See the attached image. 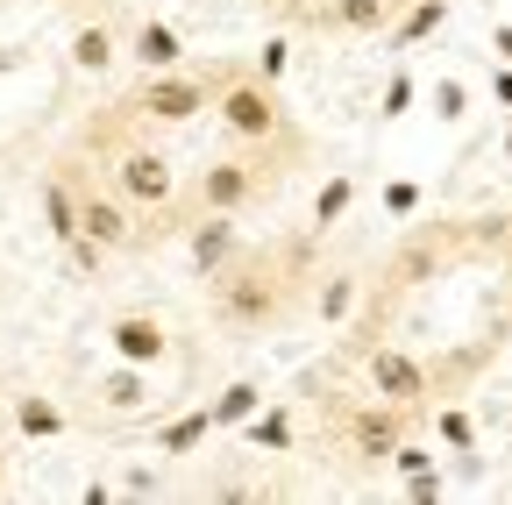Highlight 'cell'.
<instances>
[{
    "instance_id": "obj_1",
    "label": "cell",
    "mask_w": 512,
    "mask_h": 505,
    "mask_svg": "<svg viewBox=\"0 0 512 505\" xmlns=\"http://www.w3.org/2000/svg\"><path fill=\"white\" fill-rule=\"evenodd\" d=\"M306 264H313V235H292V242H278V249H242L228 271L207 278L214 321H221V328H242V335H249V328H278L285 313L299 306V285H313Z\"/></svg>"
},
{
    "instance_id": "obj_2",
    "label": "cell",
    "mask_w": 512,
    "mask_h": 505,
    "mask_svg": "<svg viewBox=\"0 0 512 505\" xmlns=\"http://www.w3.org/2000/svg\"><path fill=\"white\" fill-rule=\"evenodd\" d=\"M214 114H221V129L235 136V143H278L292 121H285V107H278V86L271 79H256V72H221V86H214Z\"/></svg>"
},
{
    "instance_id": "obj_3",
    "label": "cell",
    "mask_w": 512,
    "mask_h": 505,
    "mask_svg": "<svg viewBox=\"0 0 512 505\" xmlns=\"http://www.w3.org/2000/svg\"><path fill=\"white\" fill-rule=\"evenodd\" d=\"M228 72V65H221ZM221 72H185V65H171V72H150L143 86H136V100H128V114H143V121H164V129H185V121H200L207 107H214V86H221Z\"/></svg>"
},
{
    "instance_id": "obj_4",
    "label": "cell",
    "mask_w": 512,
    "mask_h": 505,
    "mask_svg": "<svg viewBox=\"0 0 512 505\" xmlns=\"http://www.w3.org/2000/svg\"><path fill=\"white\" fill-rule=\"evenodd\" d=\"M363 377H370V392H377V399H392V406H413V413L434 406V370H427L413 349H399V342L363 349Z\"/></svg>"
},
{
    "instance_id": "obj_5",
    "label": "cell",
    "mask_w": 512,
    "mask_h": 505,
    "mask_svg": "<svg viewBox=\"0 0 512 505\" xmlns=\"http://www.w3.org/2000/svg\"><path fill=\"white\" fill-rule=\"evenodd\" d=\"M413 420H420L413 406L363 399V406L349 413V456H356V463H392V449L406 441V427H413Z\"/></svg>"
},
{
    "instance_id": "obj_6",
    "label": "cell",
    "mask_w": 512,
    "mask_h": 505,
    "mask_svg": "<svg viewBox=\"0 0 512 505\" xmlns=\"http://www.w3.org/2000/svg\"><path fill=\"white\" fill-rule=\"evenodd\" d=\"M114 185H121V200H136V207H171V193H178V178H171V157L164 150H121V164H114Z\"/></svg>"
},
{
    "instance_id": "obj_7",
    "label": "cell",
    "mask_w": 512,
    "mask_h": 505,
    "mask_svg": "<svg viewBox=\"0 0 512 505\" xmlns=\"http://www.w3.org/2000/svg\"><path fill=\"white\" fill-rule=\"evenodd\" d=\"M185 257H192V271H200V278L228 271V264L242 257V228H235V214H207V207H200V221L185 228Z\"/></svg>"
},
{
    "instance_id": "obj_8",
    "label": "cell",
    "mask_w": 512,
    "mask_h": 505,
    "mask_svg": "<svg viewBox=\"0 0 512 505\" xmlns=\"http://www.w3.org/2000/svg\"><path fill=\"white\" fill-rule=\"evenodd\" d=\"M107 349L121 356V363H164L171 356V335H164V321H157V313H121V321L107 328Z\"/></svg>"
},
{
    "instance_id": "obj_9",
    "label": "cell",
    "mask_w": 512,
    "mask_h": 505,
    "mask_svg": "<svg viewBox=\"0 0 512 505\" xmlns=\"http://www.w3.org/2000/svg\"><path fill=\"white\" fill-rule=\"evenodd\" d=\"M441 22H448V0H406V8L392 15V29H384V50L406 57V50H420L427 36H441Z\"/></svg>"
},
{
    "instance_id": "obj_10",
    "label": "cell",
    "mask_w": 512,
    "mask_h": 505,
    "mask_svg": "<svg viewBox=\"0 0 512 505\" xmlns=\"http://www.w3.org/2000/svg\"><path fill=\"white\" fill-rule=\"evenodd\" d=\"M150 399H157L150 363H114V370L100 377V406H107V413H150Z\"/></svg>"
},
{
    "instance_id": "obj_11",
    "label": "cell",
    "mask_w": 512,
    "mask_h": 505,
    "mask_svg": "<svg viewBox=\"0 0 512 505\" xmlns=\"http://www.w3.org/2000/svg\"><path fill=\"white\" fill-rule=\"evenodd\" d=\"M79 235H93L100 249H128V242H136V221H128L114 200L86 193V200H79Z\"/></svg>"
},
{
    "instance_id": "obj_12",
    "label": "cell",
    "mask_w": 512,
    "mask_h": 505,
    "mask_svg": "<svg viewBox=\"0 0 512 505\" xmlns=\"http://www.w3.org/2000/svg\"><path fill=\"white\" fill-rule=\"evenodd\" d=\"M207 434H221V427H214V406H192V413H178V420L157 434V449H164L171 463H185V456H200Z\"/></svg>"
},
{
    "instance_id": "obj_13",
    "label": "cell",
    "mask_w": 512,
    "mask_h": 505,
    "mask_svg": "<svg viewBox=\"0 0 512 505\" xmlns=\"http://www.w3.org/2000/svg\"><path fill=\"white\" fill-rule=\"evenodd\" d=\"M356 306H363V278H349V271H335V278H313V313H320L328 328H342Z\"/></svg>"
},
{
    "instance_id": "obj_14",
    "label": "cell",
    "mask_w": 512,
    "mask_h": 505,
    "mask_svg": "<svg viewBox=\"0 0 512 505\" xmlns=\"http://www.w3.org/2000/svg\"><path fill=\"white\" fill-rule=\"evenodd\" d=\"M136 65H143V72H171V65H185V43H178L171 22H143V29H136Z\"/></svg>"
},
{
    "instance_id": "obj_15",
    "label": "cell",
    "mask_w": 512,
    "mask_h": 505,
    "mask_svg": "<svg viewBox=\"0 0 512 505\" xmlns=\"http://www.w3.org/2000/svg\"><path fill=\"white\" fill-rule=\"evenodd\" d=\"M264 399H271V392L256 385V377H235V385H221L207 406H214V427H242V420H249L256 406H264Z\"/></svg>"
},
{
    "instance_id": "obj_16",
    "label": "cell",
    "mask_w": 512,
    "mask_h": 505,
    "mask_svg": "<svg viewBox=\"0 0 512 505\" xmlns=\"http://www.w3.org/2000/svg\"><path fill=\"white\" fill-rule=\"evenodd\" d=\"M242 434L256 441V449H271V456H285V449H292V413H285L278 399H264V406H256V413L242 420Z\"/></svg>"
},
{
    "instance_id": "obj_17",
    "label": "cell",
    "mask_w": 512,
    "mask_h": 505,
    "mask_svg": "<svg viewBox=\"0 0 512 505\" xmlns=\"http://www.w3.org/2000/svg\"><path fill=\"white\" fill-rule=\"evenodd\" d=\"M43 221H50L57 242H79V200H72L64 178H43Z\"/></svg>"
},
{
    "instance_id": "obj_18",
    "label": "cell",
    "mask_w": 512,
    "mask_h": 505,
    "mask_svg": "<svg viewBox=\"0 0 512 505\" xmlns=\"http://www.w3.org/2000/svg\"><path fill=\"white\" fill-rule=\"evenodd\" d=\"M349 200H356V178H349V171H335V178L313 193V235H328V228L349 214Z\"/></svg>"
},
{
    "instance_id": "obj_19",
    "label": "cell",
    "mask_w": 512,
    "mask_h": 505,
    "mask_svg": "<svg viewBox=\"0 0 512 505\" xmlns=\"http://www.w3.org/2000/svg\"><path fill=\"white\" fill-rule=\"evenodd\" d=\"M72 65H79V72H107V65H114V36H107L100 22H86V29L72 36Z\"/></svg>"
},
{
    "instance_id": "obj_20",
    "label": "cell",
    "mask_w": 512,
    "mask_h": 505,
    "mask_svg": "<svg viewBox=\"0 0 512 505\" xmlns=\"http://www.w3.org/2000/svg\"><path fill=\"white\" fill-rule=\"evenodd\" d=\"M434 434H441L456 456H477V420H470L463 406H434Z\"/></svg>"
},
{
    "instance_id": "obj_21",
    "label": "cell",
    "mask_w": 512,
    "mask_h": 505,
    "mask_svg": "<svg viewBox=\"0 0 512 505\" xmlns=\"http://www.w3.org/2000/svg\"><path fill=\"white\" fill-rule=\"evenodd\" d=\"M15 427H22V434H36V441H50V434H64V413H57L50 399H36V392H29V399H15Z\"/></svg>"
},
{
    "instance_id": "obj_22",
    "label": "cell",
    "mask_w": 512,
    "mask_h": 505,
    "mask_svg": "<svg viewBox=\"0 0 512 505\" xmlns=\"http://www.w3.org/2000/svg\"><path fill=\"white\" fill-rule=\"evenodd\" d=\"M427 107H434V121H463L470 114V86L463 79H434L427 86Z\"/></svg>"
},
{
    "instance_id": "obj_23",
    "label": "cell",
    "mask_w": 512,
    "mask_h": 505,
    "mask_svg": "<svg viewBox=\"0 0 512 505\" xmlns=\"http://www.w3.org/2000/svg\"><path fill=\"white\" fill-rule=\"evenodd\" d=\"M249 72L278 86V79L292 72V50H285V36H264V43H256V57H249Z\"/></svg>"
},
{
    "instance_id": "obj_24",
    "label": "cell",
    "mask_w": 512,
    "mask_h": 505,
    "mask_svg": "<svg viewBox=\"0 0 512 505\" xmlns=\"http://www.w3.org/2000/svg\"><path fill=\"white\" fill-rule=\"evenodd\" d=\"M420 178H392V185H384V214H392V221H406V214H420Z\"/></svg>"
},
{
    "instance_id": "obj_25",
    "label": "cell",
    "mask_w": 512,
    "mask_h": 505,
    "mask_svg": "<svg viewBox=\"0 0 512 505\" xmlns=\"http://www.w3.org/2000/svg\"><path fill=\"white\" fill-rule=\"evenodd\" d=\"M413 93H420V86H413L406 72H392V79H384V100H377V114H384V121H399V114L413 107Z\"/></svg>"
},
{
    "instance_id": "obj_26",
    "label": "cell",
    "mask_w": 512,
    "mask_h": 505,
    "mask_svg": "<svg viewBox=\"0 0 512 505\" xmlns=\"http://www.w3.org/2000/svg\"><path fill=\"white\" fill-rule=\"evenodd\" d=\"M434 463H441V456L427 449V441H399V449H392V470H399V477H420V470H434Z\"/></svg>"
},
{
    "instance_id": "obj_27",
    "label": "cell",
    "mask_w": 512,
    "mask_h": 505,
    "mask_svg": "<svg viewBox=\"0 0 512 505\" xmlns=\"http://www.w3.org/2000/svg\"><path fill=\"white\" fill-rule=\"evenodd\" d=\"M441 491H448V484H441V470H420V477H406V498H413V505H434Z\"/></svg>"
},
{
    "instance_id": "obj_28",
    "label": "cell",
    "mask_w": 512,
    "mask_h": 505,
    "mask_svg": "<svg viewBox=\"0 0 512 505\" xmlns=\"http://www.w3.org/2000/svg\"><path fill=\"white\" fill-rule=\"evenodd\" d=\"M491 100H498V107H512V65H498V72H491Z\"/></svg>"
},
{
    "instance_id": "obj_29",
    "label": "cell",
    "mask_w": 512,
    "mask_h": 505,
    "mask_svg": "<svg viewBox=\"0 0 512 505\" xmlns=\"http://www.w3.org/2000/svg\"><path fill=\"white\" fill-rule=\"evenodd\" d=\"M491 50H498V65H512V22H498V29H491Z\"/></svg>"
},
{
    "instance_id": "obj_30",
    "label": "cell",
    "mask_w": 512,
    "mask_h": 505,
    "mask_svg": "<svg viewBox=\"0 0 512 505\" xmlns=\"http://www.w3.org/2000/svg\"><path fill=\"white\" fill-rule=\"evenodd\" d=\"M505 157H512V129H505Z\"/></svg>"
},
{
    "instance_id": "obj_31",
    "label": "cell",
    "mask_w": 512,
    "mask_h": 505,
    "mask_svg": "<svg viewBox=\"0 0 512 505\" xmlns=\"http://www.w3.org/2000/svg\"><path fill=\"white\" fill-rule=\"evenodd\" d=\"M505 121H512V107H505Z\"/></svg>"
}]
</instances>
